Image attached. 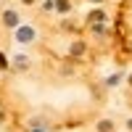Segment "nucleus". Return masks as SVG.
Listing matches in <instances>:
<instances>
[{"instance_id": "7", "label": "nucleus", "mask_w": 132, "mask_h": 132, "mask_svg": "<svg viewBox=\"0 0 132 132\" xmlns=\"http://www.w3.org/2000/svg\"><path fill=\"white\" fill-rule=\"evenodd\" d=\"M95 3H98V0H95Z\"/></svg>"}, {"instance_id": "3", "label": "nucleus", "mask_w": 132, "mask_h": 132, "mask_svg": "<svg viewBox=\"0 0 132 132\" xmlns=\"http://www.w3.org/2000/svg\"><path fill=\"white\" fill-rule=\"evenodd\" d=\"M101 132H111V122H101Z\"/></svg>"}, {"instance_id": "1", "label": "nucleus", "mask_w": 132, "mask_h": 132, "mask_svg": "<svg viewBox=\"0 0 132 132\" xmlns=\"http://www.w3.org/2000/svg\"><path fill=\"white\" fill-rule=\"evenodd\" d=\"M32 37H35V32H32V29H19V40H21V42H29Z\"/></svg>"}, {"instance_id": "6", "label": "nucleus", "mask_w": 132, "mask_h": 132, "mask_svg": "<svg viewBox=\"0 0 132 132\" xmlns=\"http://www.w3.org/2000/svg\"><path fill=\"white\" fill-rule=\"evenodd\" d=\"M129 127H132V122H129Z\"/></svg>"}, {"instance_id": "4", "label": "nucleus", "mask_w": 132, "mask_h": 132, "mask_svg": "<svg viewBox=\"0 0 132 132\" xmlns=\"http://www.w3.org/2000/svg\"><path fill=\"white\" fill-rule=\"evenodd\" d=\"M0 66H5V61H3V56H0Z\"/></svg>"}, {"instance_id": "2", "label": "nucleus", "mask_w": 132, "mask_h": 132, "mask_svg": "<svg viewBox=\"0 0 132 132\" xmlns=\"http://www.w3.org/2000/svg\"><path fill=\"white\" fill-rule=\"evenodd\" d=\"M3 19H5V24H8V27H16V13H11V11H8Z\"/></svg>"}, {"instance_id": "5", "label": "nucleus", "mask_w": 132, "mask_h": 132, "mask_svg": "<svg viewBox=\"0 0 132 132\" xmlns=\"http://www.w3.org/2000/svg\"><path fill=\"white\" fill-rule=\"evenodd\" d=\"M129 82H132V77H129Z\"/></svg>"}]
</instances>
